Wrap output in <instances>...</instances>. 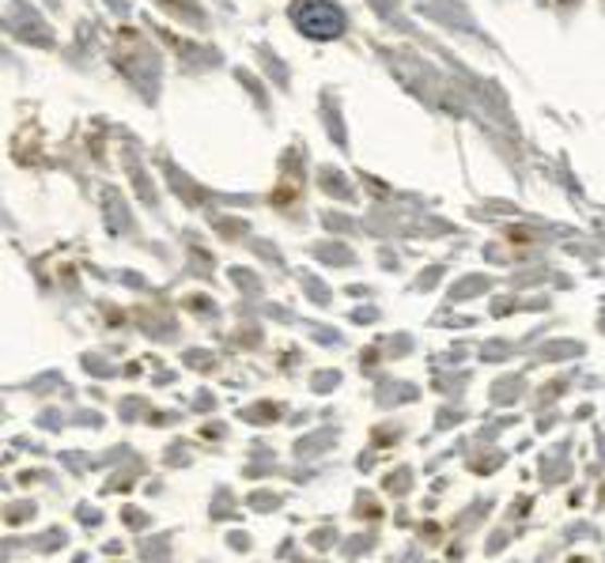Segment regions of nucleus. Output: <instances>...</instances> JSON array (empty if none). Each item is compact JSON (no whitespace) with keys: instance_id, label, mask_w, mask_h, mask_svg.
<instances>
[{"instance_id":"f257e3e1","label":"nucleus","mask_w":605,"mask_h":563,"mask_svg":"<svg viewBox=\"0 0 605 563\" xmlns=\"http://www.w3.org/2000/svg\"><path fill=\"white\" fill-rule=\"evenodd\" d=\"M292 15L307 38H337L345 30V12L333 0H299Z\"/></svg>"}]
</instances>
